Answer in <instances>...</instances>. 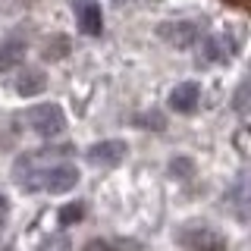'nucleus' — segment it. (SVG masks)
<instances>
[{
  "label": "nucleus",
  "instance_id": "obj_4",
  "mask_svg": "<svg viewBox=\"0 0 251 251\" xmlns=\"http://www.w3.org/2000/svg\"><path fill=\"white\" fill-rule=\"evenodd\" d=\"M78 182V170L73 163H57V167H50L41 176V188L50 195H63V192H73Z\"/></svg>",
  "mask_w": 251,
  "mask_h": 251
},
{
  "label": "nucleus",
  "instance_id": "obj_14",
  "mask_svg": "<svg viewBox=\"0 0 251 251\" xmlns=\"http://www.w3.org/2000/svg\"><path fill=\"white\" fill-rule=\"evenodd\" d=\"M69 53V41L66 38H53V41L44 44V60H63Z\"/></svg>",
  "mask_w": 251,
  "mask_h": 251
},
{
  "label": "nucleus",
  "instance_id": "obj_11",
  "mask_svg": "<svg viewBox=\"0 0 251 251\" xmlns=\"http://www.w3.org/2000/svg\"><path fill=\"white\" fill-rule=\"evenodd\" d=\"M47 88V75L41 69H25L19 78H16V91L22 94V98H35V94H41Z\"/></svg>",
  "mask_w": 251,
  "mask_h": 251
},
{
  "label": "nucleus",
  "instance_id": "obj_19",
  "mask_svg": "<svg viewBox=\"0 0 251 251\" xmlns=\"http://www.w3.org/2000/svg\"><path fill=\"white\" fill-rule=\"evenodd\" d=\"M248 82H251V69H248Z\"/></svg>",
  "mask_w": 251,
  "mask_h": 251
},
{
  "label": "nucleus",
  "instance_id": "obj_2",
  "mask_svg": "<svg viewBox=\"0 0 251 251\" xmlns=\"http://www.w3.org/2000/svg\"><path fill=\"white\" fill-rule=\"evenodd\" d=\"M25 123H28V129L35 132V135H41V138H53V135H60V132L66 129V116H63V110L57 104L31 107L25 113Z\"/></svg>",
  "mask_w": 251,
  "mask_h": 251
},
{
  "label": "nucleus",
  "instance_id": "obj_16",
  "mask_svg": "<svg viewBox=\"0 0 251 251\" xmlns=\"http://www.w3.org/2000/svg\"><path fill=\"white\" fill-rule=\"evenodd\" d=\"M170 170H173V173H192V163H188V160H173Z\"/></svg>",
  "mask_w": 251,
  "mask_h": 251
},
{
  "label": "nucleus",
  "instance_id": "obj_17",
  "mask_svg": "<svg viewBox=\"0 0 251 251\" xmlns=\"http://www.w3.org/2000/svg\"><path fill=\"white\" fill-rule=\"evenodd\" d=\"M226 6H235V10H245V13H251V0H223Z\"/></svg>",
  "mask_w": 251,
  "mask_h": 251
},
{
  "label": "nucleus",
  "instance_id": "obj_7",
  "mask_svg": "<svg viewBox=\"0 0 251 251\" xmlns=\"http://www.w3.org/2000/svg\"><path fill=\"white\" fill-rule=\"evenodd\" d=\"M182 245H185V251H226V239L217 229L198 226V229L182 232Z\"/></svg>",
  "mask_w": 251,
  "mask_h": 251
},
{
  "label": "nucleus",
  "instance_id": "obj_8",
  "mask_svg": "<svg viewBox=\"0 0 251 251\" xmlns=\"http://www.w3.org/2000/svg\"><path fill=\"white\" fill-rule=\"evenodd\" d=\"M235 47H239L235 38H229L226 31H217V35H207L201 41V57L207 63H226L235 53Z\"/></svg>",
  "mask_w": 251,
  "mask_h": 251
},
{
  "label": "nucleus",
  "instance_id": "obj_1",
  "mask_svg": "<svg viewBox=\"0 0 251 251\" xmlns=\"http://www.w3.org/2000/svg\"><path fill=\"white\" fill-rule=\"evenodd\" d=\"M66 154H73V148H44V151L22 154L13 167V179L25 188V192H35V188H41V176L50 167L63 163L60 157H66Z\"/></svg>",
  "mask_w": 251,
  "mask_h": 251
},
{
  "label": "nucleus",
  "instance_id": "obj_15",
  "mask_svg": "<svg viewBox=\"0 0 251 251\" xmlns=\"http://www.w3.org/2000/svg\"><path fill=\"white\" fill-rule=\"evenodd\" d=\"M85 217V204H66V207H63L60 210V223L63 226H73V223H78V220H82Z\"/></svg>",
  "mask_w": 251,
  "mask_h": 251
},
{
  "label": "nucleus",
  "instance_id": "obj_9",
  "mask_svg": "<svg viewBox=\"0 0 251 251\" xmlns=\"http://www.w3.org/2000/svg\"><path fill=\"white\" fill-rule=\"evenodd\" d=\"M157 35H160L167 44L185 50V47H192L198 41V25H195V22H163V25L157 28Z\"/></svg>",
  "mask_w": 251,
  "mask_h": 251
},
{
  "label": "nucleus",
  "instance_id": "obj_6",
  "mask_svg": "<svg viewBox=\"0 0 251 251\" xmlns=\"http://www.w3.org/2000/svg\"><path fill=\"white\" fill-rule=\"evenodd\" d=\"M73 13H75V22L85 35H100L104 31V16H100V3L98 0H73Z\"/></svg>",
  "mask_w": 251,
  "mask_h": 251
},
{
  "label": "nucleus",
  "instance_id": "obj_12",
  "mask_svg": "<svg viewBox=\"0 0 251 251\" xmlns=\"http://www.w3.org/2000/svg\"><path fill=\"white\" fill-rule=\"evenodd\" d=\"M85 251H145L132 239H91Z\"/></svg>",
  "mask_w": 251,
  "mask_h": 251
},
{
  "label": "nucleus",
  "instance_id": "obj_18",
  "mask_svg": "<svg viewBox=\"0 0 251 251\" xmlns=\"http://www.w3.org/2000/svg\"><path fill=\"white\" fill-rule=\"evenodd\" d=\"M6 214H10V201H6L3 195H0V223L6 220Z\"/></svg>",
  "mask_w": 251,
  "mask_h": 251
},
{
  "label": "nucleus",
  "instance_id": "obj_3",
  "mask_svg": "<svg viewBox=\"0 0 251 251\" xmlns=\"http://www.w3.org/2000/svg\"><path fill=\"white\" fill-rule=\"evenodd\" d=\"M126 154H129L126 141L110 138V141H98V145H91L85 157H88L91 167H120V163L126 160Z\"/></svg>",
  "mask_w": 251,
  "mask_h": 251
},
{
  "label": "nucleus",
  "instance_id": "obj_13",
  "mask_svg": "<svg viewBox=\"0 0 251 251\" xmlns=\"http://www.w3.org/2000/svg\"><path fill=\"white\" fill-rule=\"evenodd\" d=\"M25 57V41H6L0 44V73H6L10 66H16Z\"/></svg>",
  "mask_w": 251,
  "mask_h": 251
},
{
  "label": "nucleus",
  "instance_id": "obj_20",
  "mask_svg": "<svg viewBox=\"0 0 251 251\" xmlns=\"http://www.w3.org/2000/svg\"><path fill=\"white\" fill-rule=\"evenodd\" d=\"M116 3H123V0H116Z\"/></svg>",
  "mask_w": 251,
  "mask_h": 251
},
{
  "label": "nucleus",
  "instance_id": "obj_5",
  "mask_svg": "<svg viewBox=\"0 0 251 251\" xmlns=\"http://www.w3.org/2000/svg\"><path fill=\"white\" fill-rule=\"evenodd\" d=\"M223 204L232 210L235 220L251 223V179H239V182L223 195Z\"/></svg>",
  "mask_w": 251,
  "mask_h": 251
},
{
  "label": "nucleus",
  "instance_id": "obj_10",
  "mask_svg": "<svg viewBox=\"0 0 251 251\" xmlns=\"http://www.w3.org/2000/svg\"><path fill=\"white\" fill-rule=\"evenodd\" d=\"M198 98H201V88L198 82H179L176 88L170 91V107L176 113H192L198 107Z\"/></svg>",
  "mask_w": 251,
  "mask_h": 251
}]
</instances>
